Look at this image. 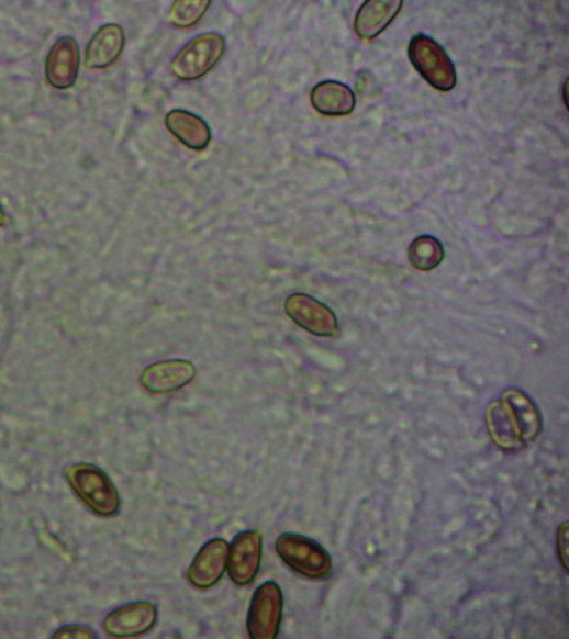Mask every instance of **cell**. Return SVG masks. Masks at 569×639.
Segmentation results:
<instances>
[{
	"label": "cell",
	"instance_id": "e0dca14e",
	"mask_svg": "<svg viewBox=\"0 0 569 639\" xmlns=\"http://www.w3.org/2000/svg\"><path fill=\"white\" fill-rule=\"evenodd\" d=\"M408 256L414 268L421 271H431L443 262L445 249L437 238L424 235L411 244Z\"/></svg>",
	"mask_w": 569,
	"mask_h": 639
},
{
	"label": "cell",
	"instance_id": "7a4b0ae2",
	"mask_svg": "<svg viewBox=\"0 0 569 639\" xmlns=\"http://www.w3.org/2000/svg\"><path fill=\"white\" fill-rule=\"evenodd\" d=\"M66 480L78 498L93 513L102 517L118 514L120 493L110 477L92 464H75L66 471Z\"/></svg>",
	"mask_w": 569,
	"mask_h": 639
},
{
	"label": "cell",
	"instance_id": "3957f363",
	"mask_svg": "<svg viewBox=\"0 0 569 639\" xmlns=\"http://www.w3.org/2000/svg\"><path fill=\"white\" fill-rule=\"evenodd\" d=\"M275 549L281 561L310 580H325L333 570L332 558L316 540L301 534H281Z\"/></svg>",
	"mask_w": 569,
	"mask_h": 639
},
{
	"label": "cell",
	"instance_id": "30bf717a",
	"mask_svg": "<svg viewBox=\"0 0 569 639\" xmlns=\"http://www.w3.org/2000/svg\"><path fill=\"white\" fill-rule=\"evenodd\" d=\"M230 543L224 538L209 540L187 571L189 583L199 590L215 586L227 569Z\"/></svg>",
	"mask_w": 569,
	"mask_h": 639
},
{
	"label": "cell",
	"instance_id": "52a82bcc",
	"mask_svg": "<svg viewBox=\"0 0 569 639\" xmlns=\"http://www.w3.org/2000/svg\"><path fill=\"white\" fill-rule=\"evenodd\" d=\"M284 312L297 325L317 337H336L339 333L332 309L311 295L292 294L284 303Z\"/></svg>",
	"mask_w": 569,
	"mask_h": 639
},
{
	"label": "cell",
	"instance_id": "277c9868",
	"mask_svg": "<svg viewBox=\"0 0 569 639\" xmlns=\"http://www.w3.org/2000/svg\"><path fill=\"white\" fill-rule=\"evenodd\" d=\"M226 51L223 36L207 33L188 42L170 64L172 74L183 81L200 79L210 72Z\"/></svg>",
	"mask_w": 569,
	"mask_h": 639
},
{
	"label": "cell",
	"instance_id": "44dd1931",
	"mask_svg": "<svg viewBox=\"0 0 569 639\" xmlns=\"http://www.w3.org/2000/svg\"><path fill=\"white\" fill-rule=\"evenodd\" d=\"M5 223V213L2 209V206H0V227H2Z\"/></svg>",
	"mask_w": 569,
	"mask_h": 639
},
{
	"label": "cell",
	"instance_id": "4fadbf2b",
	"mask_svg": "<svg viewBox=\"0 0 569 639\" xmlns=\"http://www.w3.org/2000/svg\"><path fill=\"white\" fill-rule=\"evenodd\" d=\"M125 34L121 26L109 24L92 36L86 48L85 63L90 69H104L121 57Z\"/></svg>",
	"mask_w": 569,
	"mask_h": 639
},
{
	"label": "cell",
	"instance_id": "8992f818",
	"mask_svg": "<svg viewBox=\"0 0 569 639\" xmlns=\"http://www.w3.org/2000/svg\"><path fill=\"white\" fill-rule=\"evenodd\" d=\"M283 597L275 582L263 583L254 593L247 614V631L253 639H275L282 617Z\"/></svg>",
	"mask_w": 569,
	"mask_h": 639
},
{
	"label": "cell",
	"instance_id": "5b68a950",
	"mask_svg": "<svg viewBox=\"0 0 569 639\" xmlns=\"http://www.w3.org/2000/svg\"><path fill=\"white\" fill-rule=\"evenodd\" d=\"M409 57L434 88L448 91L456 86L455 66L445 49L432 37L424 34L414 36L409 46Z\"/></svg>",
	"mask_w": 569,
	"mask_h": 639
},
{
	"label": "cell",
	"instance_id": "ffe728a7",
	"mask_svg": "<svg viewBox=\"0 0 569 639\" xmlns=\"http://www.w3.org/2000/svg\"><path fill=\"white\" fill-rule=\"evenodd\" d=\"M557 552L562 568L568 570V522L562 523L557 532Z\"/></svg>",
	"mask_w": 569,
	"mask_h": 639
},
{
	"label": "cell",
	"instance_id": "7c38bea8",
	"mask_svg": "<svg viewBox=\"0 0 569 639\" xmlns=\"http://www.w3.org/2000/svg\"><path fill=\"white\" fill-rule=\"evenodd\" d=\"M80 67L78 43L71 37L58 40L46 59V77L57 89L70 88L77 80Z\"/></svg>",
	"mask_w": 569,
	"mask_h": 639
},
{
	"label": "cell",
	"instance_id": "5bb4252c",
	"mask_svg": "<svg viewBox=\"0 0 569 639\" xmlns=\"http://www.w3.org/2000/svg\"><path fill=\"white\" fill-rule=\"evenodd\" d=\"M402 7L400 0H369L364 3L355 19L359 38L370 41L377 37L394 21Z\"/></svg>",
	"mask_w": 569,
	"mask_h": 639
},
{
	"label": "cell",
	"instance_id": "d6986e66",
	"mask_svg": "<svg viewBox=\"0 0 569 639\" xmlns=\"http://www.w3.org/2000/svg\"><path fill=\"white\" fill-rule=\"evenodd\" d=\"M54 638H97V634L89 627L81 625H68L59 628Z\"/></svg>",
	"mask_w": 569,
	"mask_h": 639
},
{
	"label": "cell",
	"instance_id": "9a60e30c",
	"mask_svg": "<svg viewBox=\"0 0 569 639\" xmlns=\"http://www.w3.org/2000/svg\"><path fill=\"white\" fill-rule=\"evenodd\" d=\"M168 131L186 147L197 152L207 149L212 139L209 124L200 116L182 110H175L165 120Z\"/></svg>",
	"mask_w": 569,
	"mask_h": 639
},
{
	"label": "cell",
	"instance_id": "2e32d148",
	"mask_svg": "<svg viewBox=\"0 0 569 639\" xmlns=\"http://www.w3.org/2000/svg\"><path fill=\"white\" fill-rule=\"evenodd\" d=\"M311 101L320 114L331 117L349 115L356 105L353 90L336 80H325L316 85L312 90Z\"/></svg>",
	"mask_w": 569,
	"mask_h": 639
},
{
	"label": "cell",
	"instance_id": "8fae6325",
	"mask_svg": "<svg viewBox=\"0 0 569 639\" xmlns=\"http://www.w3.org/2000/svg\"><path fill=\"white\" fill-rule=\"evenodd\" d=\"M157 621V608L147 601L121 606L104 619V630L113 637H135L148 632Z\"/></svg>",
	"mask_w": 569,
	"mask_h": 639
},
{
	"label": "cell",
	"instance_id": "6da1fadb",
	"mask_svg": "<svg viewBox=\"0 0 569 639\" xmlns=\"http://www.w3.org/2000/svg\"><path fill=\"white\" fill-rule=\"evenodd\" d=\"M488 431L505 451H518L536 440L542 431V416L533 401L518 390L505 392L487 410Z\"/></svg>",
	"mask_w": 569,
	"mask_h": 639
},
{
	"label": "cell",
	"instance_id": "ac0fdd59",
	"mask_svg": "<svg viewBox=\"0 0 569 639\" xmlns=\"http://www.w3.org/2000/svg\"><path fill=\"white\" fill-rule=\"evenodd\" d=\"M210 0H177L167 14V21L177 29H192L205 16Z\"/></svg>",
	"mask_w": 569,
	"mask_h": 639
},
{
	"label": "cell",
	"instance_id": "9c48e42d",
	"mask_svg": "<svg viewBox=\"0 0 569 639\" xmlns=\"http://www.w3.org/2000/svg\"><path fill=\"white\" fill-rule=\"evenodd\" d=\"M198 370L192 361L169 359L149 365L141 375V385L152 394H169L192 383Z\"/></svg>",
	"mask_w": 569,
	"mask_h": 639
},
{
	"label": "cell",
	"instance_id": "ba28073f",
	"mask_svg": "<svg viewBox=\"0 0 569 639\" xmlns=\"http://www.w3.org/2000/svg\"><path fill=\"white\" fill-rule=\"evenodd\" d=\"M263 557V536L257 530L239 532L230 545L227 572L238 586H247L256 579Z\"/></svg>",
	"mask_w": 569,
	"mask_h": 639
}]
</instances>
